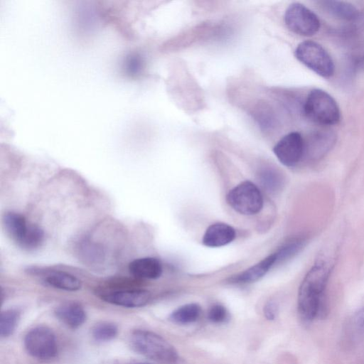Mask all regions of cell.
<instances>
[{
	"instance_id": "cell-1",
	"label": "cell",
	"mask_w": 364,
	"mask_h": 364,
	"mask_svg": "<svg viewBox=\"0 0 364 364\" xmlns=\"http://www.w3.org/2000/svg\"><path fill=\"white\" fill-rule=\"evenodd\" d=\"M330 271L326 262L318 261L309 269L300 284L297 309L299 318L305 323L324 319L328 314L326 289Z\"/></svg>"
},
{
	"instance_id": "cell-2",
	"label": "cell",
	"mask_w": 364,
	"mask_h": 364,
	"mask_svg": "<svg viewBox=\"0 0 364 364\" xmlns=\"http://www.w3.org/2000/svg\"><path fill=\"white\" fill-rule=\"evenodd\" d=\"M132 349L137 353L163 364H177L178 354L175 348L160 335L150 331L136 329L129 338Z\"/></svg>"
},
{
	"instance_id": "cell-3",
	"label": "cell",
	"mask_w": 364,
	"mask_h": 364,
	"mask_svg": "<svg viewBox=\"0 0 364 364\" xmlns=\"http://www.w3.org/2000/svg\"><path fill=\"white\" fill-rule=\"evenodd\" d=\"M303 109L308 119L321 125H334L341 120V111L336 101L321 89H314L309 92Z\"/></svg>"
},
{
	"instance_id": "cell-4",
	"label": "cell",
	"mask_w": 364,
	"mask_h": 364,
	"mask_svg": "<svg viewBox=\"0 0 364 364\" xmlns=\"http://www.w3.org/2000/svg\"><path fill=\"white\" fill-rule=\"evenodd\" d=\"M296 59L318 75L329 78L335 71V65L329 53L318 43L304 41L294 52Z\"/></svg>"
},
{
	"instance_id": "cell-5",
	"label": "cell",
	"mask_w": 364,
	"mask_h": 364,
	"mask_svg": "<svg viewBox=\"0 0 364 364\" xmlns=\"http://www.w3.org/2000/svg\"><path fill=\"white\" fill-rule=\"evenodd\" d=\"M229 205L237 213L252 215L258 213L263 207V198L258 187L245 181L231 189L227 196Z\"/></svg>"
},
{
	"instance_id": "cell-6",
	"label": "cell",
	"mask_w": 364,
	"mask_h": 364,
	"mask_svg": "<svg viewBox=\"0 0 364 364\" xmlns=\"http://www.w3.org/2000/svg\"><path fill=\"white\" fill-rule=\"evenodd\" d=\"M24 346L30 355L41 360L53 359L58 353L55 333L43 326L33 328L26 334Z\"/></svg>"
},
{
	"instance_id": "cell-7",
	"label": "cell",
	"mask_w": 364,
	"mask_h": 364,
	"mask_svg": "<svg viewBox=\"0 0 364 364\" xmlns=\"http://www.w3.org/2000/svg\"><path fill=\"white\" fill-rule=\"evenodd\" d=\"M284 21L287 28L299 36H311L321 27L317 15L305 5L295 2L286 9Z\"/></svg>"
},
{
	"instance_id": "cell-8",
	"label": "cell",
	"mask_w": 364,
	"mask_h": 364,
	"mask_svg": "<svg viewBox=\"0 0 364 364\" xmlns=\"http://www.w3.org/2000/svg\"><path fill=\"white\" fill-rule=\"evenodd\" d=\"M305 143L301 134L291 132L284 135L274 146L273 151L284 166H296L304 157Z\"/></svg>"
},
{
	"instance_id": "cell-9",
	"label": "cell",
	"mask_w": 364,
	"mask_h": 364,
	"mask_svg": "<svg viewBox=\"0 0 364 364\" xmlns=\"http://www.w3.org/2000/svg\"><path fill=\"white\" fill-rule=\"evenodd\" d=\"M105 301L113 305L137 308L145 306L151 299V293L145 289H122L105 293L101 296Z\"/></svg>"
},
{
	"instance_id": "cell-10",
	"label": "cell",
	"mask_w": 364,
	"mask_h": 364,
	"mask_svg": "<svg viewBox=\"0 0 364 364\" xmlns=\"http://www.w3.org/2000/svg\"><path fill=\"white\" fill-rule=\"evenodd\" d=\"M2 224L8 236L21 247L31 225L25 217L16 212L7 211L2 216Z\"/></svg>"
},
{
	"instance_id": "cell-11",
	"label": "cell",
	"mask_w": 364,
	"mask_h": 364,
	"mask_svg": "<svg viewBox=\"0 0 364 364\" xmlns=\"http://www.w3.org/2000/svg\"><path fill=\"white\" fill-rule=\"evenodd\" d=\"M235 237V229L225 223H217L210 225L203 237V244L210 247H218L230 243Z\"/></svg>"
},
{
	"instance_id": "cell-12",
	"label": "cell",
	"mask_w": 364,
	"mask_h": 364,
	"mask_svg": "<svg viewBox=\"0 0 364 364\" xmlns=\"http://www.w3.org/2000/svg\"><path fill=\"white\" fill-rule=\"evenodd\" d=\"M56 317L70 328L80 327L87 319L83 307L78 303L66 302L59 305L55 310Z\"/></svg>"
},
{
	"instance_id": "cell-13",
	"label": "cell",
	"mask_w": 364,
	"mask_h": 364,
	"mask_svg": "<svg viewBox=\"0 0 364 364\" xmlns=\"http://www.w3.org/2000/svg\"><path fill=\"white\" fill-rule=\"evenodd\" d=\"M129 272L140 279H156L161 277L163 269L161 262L154 257L136 259L129 264Z\"/></svg>"
},
{
	"instance_id": "cell-14",
	"label": "cell",
	"mask_w": 364,
	"mask_h": 364,
	"mask_svg": "<svg viewBox=\"0 0 364 364\" xmlns=\"http://www.w3.org/2000/svg\"><path fill=\"white\" fill-rule=\"evenodd\" d=\"M305 143V141H304ZM335 144V136L330 132H318L304 146V156L310 160H318L326 154Z\"/></svg>"
},
{
	"instance_id": "cell-15",
	"label": "cell",
	"mask_w": 364,
	"mask_h": 364,
	"mask_svg": "<svg viewBox=\"0 0 364 364\" xmlns=\"http://www.w3.org/2000/svg\"><path fill=\"white\" fill-rule=\"evenodd\" d=\"M277 263V257L273 253L240 274L231 278L232 282L247 284L259 280Z\"/></svg>"
},
{
	"instance_id": "cell-16",
	"label": "cell",
	"mask_w": 364,
	"mask_h": 364,
	"mask_svg": "<svg viewBox=\"0 0 364 364\" xmlns=\"http://www.w3.org/2000/svg\"><path fill=\"white\" fill-rule=\"evenodd\" d=\"M321 7L330 15L344 21H353L358 16L357 8L348 1H321Z\"/></svg>"
},
{
	"instance_id": "cell-17",
	"label": "cell",
	"mask_w": 364,
	"mask_h": 364,
	"mask_svg": "<svg viewBox=\"0 0 364 364\" xmlns=\"http://www.w3.org/2000/svg\"><path fill=\"white\" fill-rule=\"evenodd\" d=\"M44 281L53 288L68 291H75L82 287V282L78 278L61 271L49 272Z\"/></svg>"
},
{
	"instance_id": "cell-18",
	"label": "cell",
	"mask_w": 364,
	"mask_h": 364,
	"mask_svg": "<svg viewBox=\"0 0 364 364\" xmlns=\"http://www.w3.org/2000/svg\"><path fill=\"white\" fill-rule=\"evenodd\" d=\"M201 314V307L196 303L184 304L174 310L169 316V320L180 325L196 322Z\"/></svg>"
},
{
	"instance_id": "cell-19",
	"label": "cell",
	"mask_w": 364,
	"mask_h": 364,
	"mask_svg": "<svg viewBox=\"0 0 364 364\" xmlns=\"http://www.w3.org/2000/svg\"><path fill=\"white\" fill-rule=\"evenodd\" d=\"M345 338L351 343L364 337V306L358 309L348 319L344 330Z\"/></svg>"
},
{
	"instance_id": "cell-20",
	"label": "cell",
	"mask_w": 364,
	"mask_h": 364,
	"mask_svg": "<svg viewBox=\"0 0 364 364\" xmlns=\"http://www.w3.org/2000/svg\"><path fill=\"white\" fill-rule=\"evenodd\" d=\"M79 254L85 263L90 265L100 264L105 259L103 248L90 240L82 241L80 246Z\"/></svg>"
},
{
	"instance_id": "cell-21",
	"label": "cell",
	"mask_w": 364,
	"mask_h": 364,
	"mask_svg": "<svg viewBox=\"0 0 364 364\" xmlns=\"http://www.w3.org/2000/svg\"><path fill=\"white\" fill-rule=\"evenodd\" d=\"M20 319V312L16 309H9L1 312L0 318V335L7 338L15 331Z\"/></svg>"
},
{
	"instance_id": "cell-22",
	"label": "cell",
	"mask_w": 364,
	"mask_h": 364,
	"mask_svg": "<svg viewBox=\"0 0 364 364\" xmlns=\"http://www.w3.org/2000/svg\"><path fill=\"white\" fill-rule=\"evenodd\" d=\"M92 338L97 342H107L113 340L118 334L116 324L109 321L96 323L91 330Z\"/></svg>"
},
{
	"instance_id": "cell-23",
	"label": "cell",
	"mask_w": 364,
	"mask_h": 364,
	"mask_svg": "<svg viewBox=\"0 0 364 364\" xmlns=\"http://www.w3.org/2000/svg\"><path fill=\"white\" fill-rule=\"evenodd\" d=\"M259 180L262 186L269 192L278 191L283 184L282 176L279 173L272 169L262 171L259 173Z\"/></svg>"
},
{
	"instance_id": "cell-24",
	"label": "cell",
	"mask_w": 364,
	"mask_h": 364,
	"mask_svg": "<svg viewBox=\"0 0 364 364\" xmlns=\"http://www.w3.org/2000/svg\"><path fill=\"white\" fill-rule=\"evenodd\" d=\"M44 232L36 225H31L28 233L21 246L25 250H34L40 247L44 241Z\"/></svg>"
},
{
	"instance_id": "cell-25",
	"label": "cell",
	"mask_w": 364,
	"mask_h": 364,
	"mask_svg": "<svg viewBox=\"0 0 364 364\" xmlns=\"http://www.w3.org/2000/svg\"><path fill=\"white\" fill-rule=\"evenodd\" d=\"M304 245L305 240L303 239H296L286 244L274 252L277 257V263L294 257L300 252Z\"/></svg>"
},
{
	"instance_id": "cell-26",
	"label": "cell",
	"mask_w": 364,
	"mask_h": 364,
	"mask_svg": "<svg viewBox=\"0 0 364 364\" xmlns=\"http://www.w3.org/2000/svg\"><path fill=\"white\" fill-rule=\"evenodd\" d=\"M208 319L213 323H226L230 318L227 309L221 304H215L210 307L208 313Z\"/></svg>"
},
{
	"instance_id": "cell-27",
	"label": "cell",
	"mask_w": 364,
	"mask_h": 364,
	"mask_svg": "<svg viewBox=\"0 0 364 364\" xmlns=\"http://www.w3.org/2000/svg\"><path fill=\"white\" fill-rule=\"evenodd\" d=\"M278 305L274 301H269L264 306L263 312L267 320H274L278 314Z\"/></svg>"
},
{
	"instance_id": "cell-28",
	"label": "cell",
	"mask_w": 364,
	"mask_h": 364,
	"mask_svg": "<svg viewBox=\"0 0 364 364\" xmlns=\"http://www.w3.org/2000/svg\"><path fill=\"white\" fill-rule=\"evenodd\" d=\"M361 68L364 71V57L361 60Z\"/></svg>"
},
{
	"instance_id": "cell-29",
	"label": "cell",
	"mask_w": 364,
	"mask_h": 364,
	"mask_svg": "<svg viewBox=\"0 0 364 364\" xmlns=\"http://www.w3.org/2000/svg\"><path fill=\"white\" fill-rule=\"evenodd\" d=\"M135 364H151V363H135Z\"/></svg>"
}]
</instances>
